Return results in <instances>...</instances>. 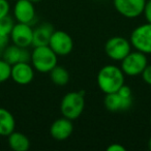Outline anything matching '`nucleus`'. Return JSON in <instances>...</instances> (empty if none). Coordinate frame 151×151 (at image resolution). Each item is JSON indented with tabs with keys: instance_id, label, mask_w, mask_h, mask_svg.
Returning <instances> with one entry per match:
<instances>
[{
	"instance_id": "4468645a",
	"label": "nucleus",
	"mask_w": 151,
	"mask_h": 151,
	"mask_svg": "<svg viewBox=\"0 0 151 151\" xmlns=\"http://www.w3.org/2000/svg\"><path fill=\"white\" fill-rule=\"evenodd\" d=\"M2 56L3 59L11 65L18 62H29L30 60V53L27 48H21L14 44L5 47Z\"/></svg>"
},
{
	"instance_id": "2eb2a0df",
	"label": "nucleus",
	"mask_w": 151,
	"mask_h": 151,
	"mask_svg": "<svg viewBox=\"0 0 151 151\" xmlns=\"http://www.w3.org/2000/svg\"><path fill=\"white\" fill-rule=\"evenodd\" d=\"M54 32V27L50 23H42L33 29V40L32 46H48L51 35Z\"/></svg>"
},
{
	"instance_id": "412c9836",
	"label": "nucleus",
	"mask_w": 151,
	"mask_h": 151,
	"mask_svg": "<svg viewBox=\"0 0 151 151\" xmlns=\"http://www.w3.org/2000/svg\"><path fill=\"white\" fill-rule=\"evenodd\" d=\"M9 11H11V4L9 0H0V19L9 16Z\"/></svg>"
},
{
	"instance_id": "f8f14e48",
	"label": "nucleus",
	"mask_w": 151,
	"mask_h": 151,
	"mask_svg": "<svg viewBox=\"0 0 151 151\" xmlns=\"http://www.w3.org/2000/svg\"><path fill=\"white\" fill-rule=\"evenodd\" d=\"M73 132V121L63 117L56 119L50 126V134L57 141H64L71 136Z\"/></svg>"
},
{
	"instance_id": "f03ea898",
	"label": "nucleus",
	"mask_w": 151,
	"mask_h": 151,
	"mask_svg": "<svg viewBox=\"0 0 151 151\" xmlns=\"http://www.w3.org/2000/svg\"><path fill=\"white\" fill-rule=\"evenodd\" d=\"M30 61L34 70L49 73L57 65L58 56L49 46H38L30 53Z\"/></svg>"
},
{
	"instance_id": "39448f33",
	"label": "nucleus",
	"mask_w": 151,
	"mask_h": 151,
	"mask_svg": "<svg viewBox=\"0 0 151 151\" xmlns=\"http://www.w3.org/2000/svg\"><path fill=\"white\" fill-rule=\"evenodd\" d=\"M132 48L145 55L151 54V24L145 23L136 27L130 33Z\"/></svg>"
},
{
	"instance_id": "5701e85b",
	"label": "nucleus",
	"mask_w": 151,
	"mask_h": 151,
	"mask_svg": "<svg viewBox=\"0 0 151 151\" xmlns=\"http://www.w3.org/2000/svg\"><path fill=\"white\" fill-rule=\"evenodd\" d=\"M143 15H144L147 23L151 24V0H146L144 11H143Z\"/></svg>"
},
{
	"instance_id": "f3484780",
	"label": "nucleus",
	"mask_w": 151,
	"mask_h": 151,
	"mask_svg": "<svg viewBox=\"0 0 151 151\" xmlns=\"http://www.w3.org/2000/svg\"><path fill=\"white\" fill-rule=\"evenodd\" d=\"M7 141L11 149L14 151H27L30 148V141L23 132L14 130L11 134L7 136Z\"/></svg>"
},
{
	"instance_id": "6e6552de",
	"label": "nucleus",
	"mask_w": 151,
	"mask_h": 151,
	"mask_svg": "<svg viewBox=\"0 0 151 151\" xmlns=\"http://www.w3.org/2000/svg\"><path fill=\"white\" fill-rule=\"evenodd\" d=\"M146 0H113L117 13L127 19H134L143 15Z\"/></svg>"
},
{
	"instance_id": "7ed1b4c3",
	"label": "nucleus",
	"mask_w": 151,
	"mask_h": 151,
	"mask_svg": "<svg viewBox=\"0 0 151 151\" xmlns=\"http://www.w3.org/2000/svg\"><path fill=\"white\" fill-rule=\"evenodd\" d=\"M85 108L84 91H71L62 97L60 103V112L63 117L73 120L78 119Z\"/></svg>"
},
{
	"instance_id": "aec40b11",
	"label": "nucleus",
	"mask_w": 151,
	"mask_h": 151,
	"mask_svg": "<svg viewBox=\"0 0 151 151\" xmlns=\"http://www.w3.org/2000/svg\"><path fill=\"white\" fill-rule=\"evenodd\" d=\"M12 65L4 59H0V83H3L11 79Z\"/></svg>"
},
{
	"instance_id": "a878e982",
	"label": "nucleus",
	"mask_w": 151,
	"mask_h": 151,
	"mask_svg": "<svg viewBox=\"0 0 151 151\" xmlns=\"http://www.w3.org/2000/svg\"><path fill=\"white\" fill-rule=\"evenodd\" d=\"M148 149H149V150H151V136H150V138H149V140H148Z\"/></svg>"
},
{
	"instance_id": "0eeeda50",
	"label": "nucleus",
	"mask_w": 151,
	"mask_h": 151,
	"mask_svg": "<svg viewBox=\"0 0 151 151\" xmlns=\"http://www.w3.org/2000/svg\"><path fill=\"white\" fill-rule=\"evenodd\" d=\"M48 46L54 51L57 56H67L73 49V40L67 32L54 30Z\"/></svg>"
},
{
	"instance_id": "1a4fd4ad",
	"label": "nucleus",
	"mask_w": 151,
	"mask_h": 151,
	"mask_svg": "<svg viewBox=\"0 0 151 151\" xmlns=\"http://www.w3.org/2000/svg\"><path fill=\"white\" fill-rule=\"evenodd\" d=\"M9 40L14 45L21 48H28L32 46L33 40V29L30 24L15 23L12 32L9 34Z\"/></svg>"
},
{
	"instance_id": "bb28decb",
	"label": "nucleus",
	"mask_w": 151,
	"mask_h": 151,
	"mask_svg": "<svg viewBox=\"0 0 151 151\" xmlns=\"http://www.w3.org/2000/svg\"><path fill=\"white\" fill-rule=\"evenodd\" d=\"M30 2H32V3H34V4H35V3H38V2H40V1H42V0H29Z\"/></svg>"
},
{
	"instance_id": "9d476101",
	"label": "nucleus",
	"mask_w": 151,
	"mask_h": 151,
	"mask_svg": "<svg viewBox=\"0 0 151 151\" xmlns=\"http://www.w3.org/2000/svg\"><path fill=\"white\" fill-rule=\"evenodd\" d=\"M14 19L19 23L30 24L35 19V7L34 3L29 0H16L13 9Z\"/></svg>"
},
{
	"instance_id": "6ab92c4d",
	"label": "nucleus",
	"mask_w": 151,
	"mask_h": 151,
	"mask_svg": "<svg viewBox=\"0 0 151 151\" xmlns=\"http://www.w3.org/2000/svg\"><path fill=\"white\" fill-rule=\"evenodd\" d=\"M15 25V21L11 16H6L0 19V36H9Z\"/></svg>"
},
{
	"instance_id": "a211bd4d",
	"label": "nucleus",
	"mask_w": 151,
	"mask_h": 151,
	"mask_svg": "<svg viewBox=\"0 0 151 151\" xmlns=\"http://www.w3.org/2000/svg\"><path fill=\"white\" fill-rule=\"evenodd\" d=\"M50 79L56 86H65L69 82V73L65 67L57 64L52 70L50 71Z\"/></svg>"
},
{
	"instance_id": "423d86ee",
	"label": "nucleus",
	"mask_w": 151,
	"mask_h": 151,
	"mask_svg": "<svg viewBox=\"0 0 151 151\" xmlns=\"http://www.w3.org/2000/svg\"><path fill=\"white\" fill-rule=\"evenodd\" d=\"M132 51L129 40L123 36H113L109 38L105 45V52L107 56L113 61H121Z\"/></svg>"
},
{
	"instance_id": "b1692460",
	"label": "nucleus",
	"mask_w": 151,
	"mask_h": 151,
	"mask_svg": "<svg viewBox=\"0 0 151 151\" xmlns=\"http://www.w3.org/2000/svg\"><path fill=\"white\" fill-rule=\"evenodd\" d=\"M108 151H125V147L122 146L121 144H118V143H113L110 146H108L107 148Z\"/></svg>"
},
{
	"instance_id": "393cba45",
	"label": "nucleus",
	"mask_w": 151,
	"mask_h": 151,
	"mask_svg": "<svg viewBox=\"0 0 151 151\" xmlns=\"http://www.w3.org/2000/svg\"><path fill=\"white\" fill-rule=\"evenodd\" d=\"M9 36H0V49L4 50L5 47L9 46Z\"/></svg>"
},
{
	"instance_id": "c85d7f7f",
	"label": "nucleus",
	"mask_w": 151,
	"mask_h": 151,
	"mask_svg": "<svg viewBox=\"0 0 151 151\" xmlns=\"http://www.w3.org/2000/svg\"><path fill=\"white\" fill-rule=\"evenodd\" d=\"M14 1H16V0H14Z\"/></svg>"
},
{
	"instance_id": "ddd939ff",
	"label": "nucleus",
	"mask_w": 151,
	"mask_h": 151,
	"mask_svg": "<svg viewBox=\"0 0 151 151\" xmlns=\"http://www.w3.org/2000/svg\"><path fill=\"white\" fill-rule=\"evenodd\" d=\"M104 104L108 111L110 112H122L127 111L132 104V99H126L119 94L118 92L106 94Z\"/></svg>"
},
{
	"instance_id": "20e7f679",
	"label": "nucleus",
	"mask_w": 151,
	"mask_h": 151,
	"mask_svg": "<svg viewBox=\"0 0 151 151\" xmlns=\"http://www.w3.org/2000/svg\"><path fill=\"white\" fill-rule=\"evenodd\" d=\"M147 64H148L147 55L139 51H134V52L130 51L120 61V68L125 76L136 77V76H141Z\"/></svg>"
},
{
	"instance_id": "4be33fe9",
	"label": "nucleus",
	"mask_w": 151,
	"mask_h": 151,
	"mask_svg": "<svg viewBox=\"0 0 151 151\" xmlns=\"http://www.w3.org/2000/svg\"><path fill=\"white\" fill-rule=\"evenodd\" d=\"M141 77H142L143 81L147 85L151 86V64H147V66L144 68L143 73H141Z\"/></svg>"
},
{
	"instance_id": "cd10ccee",
	"label": "nucleus",
	"mask_w": 151,
	"mask_h": 151,
	"mask_svg": "<svg viewBox=\"0 0 151 151\" xmlns=\"http://www.w3.org/2000/svg\"><path fill=\"white\" fill-rule=\"evenodd\" d=\"M150 124H151V114H150Z\"/></svg>"
},
{
	"instance_id": "dca6fc26",
	"label": "nucleus",
	"mask_w": 151,
	"mask_h": 151,
	"mask_svg": "<svg viewBox=\"0 0 151 151\" xmlns=\"http://www.w3.org/2000/svg\"><path fill=\"white\" fill-rule=\"evenodd\" d=\"M15 128L16 120L14 115L7 109L0 107V137H7Z\"/></svg>"
},
{
	"instance_id": "9b49d317",
	"label": "nucleus",
	"mask_w": 151,
	"mask_h": 151,
	"mask_svg": "<svg viewBox=\"0 0 151 151\" xmlns=\"http://www.w3.org/2000/svg\"><path fill=\"white\" fill-rule=\"evenodd\" d=\"M11 79L19 85H28L34 79V68L29 62H18L12 65Z\"/></svg>"
},
{
	"instance_id": "f257e3e1",
	"label": "nucleus",
	"mask_w": 151,
	"mask_h": 151,
	"mask_svg": "<svg viewBox=\"0 0 151 151\" xmlns=\"http://www.w3.org/2000/svg\"><path fill=\"white\" fill-rule=\"evenodd\" d=\"M99 88L105 94L117 92L119 88L124 85L125 75L122 69L115 64H108L99 69L96 77Z\"/></svg>"
}]
</instances>
